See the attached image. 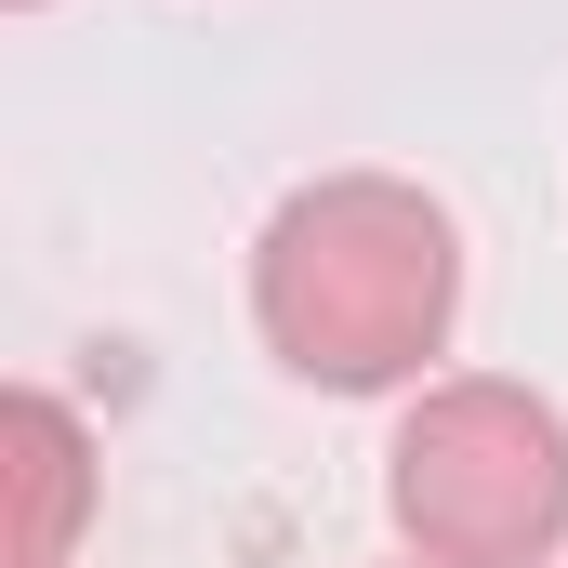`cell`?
Here are the masks:
<instances>
[{
    "label": "cell",
    "mask_w": 568,
    "mask_h": 568,
    "mask_svg": "<svg viewBox=\"0 0 568 568\" xmlns=\"http://www.w3.org/2000/svg\"><path fill=\"white\" fill-rule=\"evenodd\" d=\"M463 317V225L397 172H317L252 239V331L317 397H397Z\"/></svg>",
    "instance_id": "6da1fadb"
},
{
    "label": "cell",
    "mask_w": 568,
    "mask_h": 568,
    "mask_svg": "<svg viewBox=\"0 0 568 568\" xmlns=\"http://www.w3.org/2000/svg\"><path fill=\"white\" fill-rule=\"evenodd\" d=\"M13 13H40V0H13Z\"/></svg>",
    "instance_id": "277c9868"
},
{
    "label": "cell",
    "mask_w": 568,
    "mask_h": 568,
    "mask_svg": "<svg viewBox=\"0 0 568 568\" xmlns=\"http://www.w3.org/2000/svg\"><path fill=\"white\" fill-rule=\"evenodd\" d=\"M0 476H13V568H67L80 516H93V436L53 384L0 397Z\"/></svg>",
    "instance_id": "3957f363"
},
{
    "label": "cell",
    "mask_w": 568,
    "mask_h": 568,
    "mask_svg": "<svg viewBox=\"0 0 568 568\" xmlns=\"http://www.w3.org/2000/svg\"><path fill=\"white\" fill-rule=\"evenodd\" d=\"M410 568H424V556H410Z\"/></svg>",
    "instance_id": "5b68a950"
},
{
    "label": "cell",
    "mask_w": 568,
    "mask_h": 568,
    "mask_svg": "<svg viewBox=\"0 0 568 568\" xmlns=\"http://www.w3.org/2000/svg\"><path fill=\"white\" fill-rule=\"evenodd\" d=\"M384 516L424 568H542L568 542V410L503 371L424 384L384 449Z\"/></svg>",
    "instance_id": "7a4b0ae2"
}]
</instances>
